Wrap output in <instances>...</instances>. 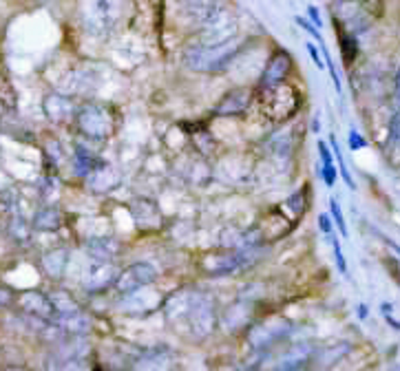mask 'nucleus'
<instances>
[{"mask_svg":"<svg viewBox=\"0 0 400 371\" xmlns=\"http://www.w3.org/2000/svg\"><path fill=\"white\" fill-rule=\"evenodd\" d=\"M122 0H86L84 29L91 35H107L120 20Z\"/></svg>","mask_w":400,"mask_h":371,"instance_id":"4","label":"nucleus"},{"mask_svg":"<svg viewBox=\"0 0 400 371\" xmlns=\"http://www.w3.org/2000/svg\"><path fill=\"white\" fill-rule=\"evenodd\" d=\"M241 51V45L228 42L224 47H201L192 45L184 51V65L197 73H217L226 69Z\"/></svg>","mask_w":400,"mask_h":371,"instance_id":"1","label":"nucleus"},{"mask_svg":"<svg viewBox=\"0 0 400 371\" xmlns=\"http://www.w3.org/2000/svg\"><path fill=\"white\" fill-rule=\"evenodd\" d=\"M312 356H314V349L309 347V345H305V342L292 345L290 352L281 358L277 367H279V369H301V367H305V363H307Z\"/></svg>","mask_w":400,"mask_h":371,"instance_id":"20","label":"nucleus"},{"mask_svg":"<svg viewBox=\"0 0 400 371\" xmlns=\"http://www.w3.org/2000/svg\"><path fill=\"white\" fill-rule=\"evenodd\" d=\"M292 71V58L286 51H279L270 62L266 65L263 73H261V80H259V91H268V88H275L277 84L286 82L288 73Z\"/></svg>","mask_w":400,"mask_h":371,"instance_id":"11","label":"nucleus"},{"mask_svg":"<svg viewBox=\"0 0 400 371\" xmlns=\"http://www.w3.org/2000/svg\"><path fill=\"white\" fill-rule=\"evenodd\" d=\"M305 49H307V54H309V58H312V62L318 67V69H325V60H323V54H321V49H316V45L314 42H305Z\"/></svg>","mask_w":400,"mask_h":371,"instance_id":"35","label":"nucleus"},{"mask_svg":"<svg viewBox=\"0 0 400 371\" xmlns=\"http://www.w3.org/2000/svg\"><path fill=\"white\" fill-rule=\"evenodd\" d=\"M18 307L24 312V314H31L36 318H43V321H54L56 318V307H54V301L51 297L43 292H22L20 297L16 299Z\"/></svg>","mask_w":400,"mask_h":371,"instance_id":"10","label":"nucleus"},{"mask_svg":"<svg viewBox=\"0 0 400 371\" xmlns=\"http://www.w3.org/2000/svg\"><path fill=\"white\" fill-rule=\"evenodd\" d=\"M62 226V214L58 208L47 206L33 216V228L38 230H58Z\"/></svg>","mask_w":400,"mask_h":371,"instance_id":"24","label":"nucleus"},{"mask_svg":"<svg viewBox=\"0 0 400 371\" xmlns=\"http://www.w3.org/2000/svg\"><path fill=\"white\" fill-rule=\"evenodd\" d=\"M199 297V292L195 290H179L175 292L173 297H169V301L164 303V316H166V321L177 325V323H182L184 318L188 316V312L192 310V305H195Z\"/></svg>","mask_w":400,"mask_h":371,"instance_id":"12","label":"nucleus"},{"mask_svg":"<svg viewBox=\"0 0 400 371\" xmlns=\"http://www.w3.org/2000/svg\"><path fill=\"white\" fill-rule=\"evenodd\" d=\"M337 27H339V42H341V54H343V60L345 62H352L356 58V38L352 35L350 29H343V24L337 20Z\"/></svg>","mask_w":400,"mask_h":371,"instance_id":"27","label":"nucleus"},{"mask_svg":"<svg viewBox=\"0 0 400 371\" xmlns=\"http://www.w3.org/2000/svg\"><path fill=\"white\" fill-rule=\"evenodd\" d=\"M77 129L89 139H107L118 129V118L109 104L89 102L77 111Z\"/></svg>","mask_w":400,"mask_h":371,"instance_id":"2","label":"nucleus"},{"mask_svg":"<svg viewBox=\"0 0 400 371\" xmlns=\"http://www.w3.org/2000/svg\"><path fill=\"white\" fill-rule=\"evenodd\" d=\"M9 235L14 237V241H20V243H24L29 239V235H31V226L22 219V214H11V219H9Z\"/></svg>","mask_w":400,"mask_h":371,"instance_id":"28","label":"nucleus"},{"mask_svg":"<svg viewBox=\"0 0 400 371\" xmlns=\"http://www.w3.org/2000/svg\"><path fill=\"white\" fill-rule=\"evenodd\" d=\"M330 239H332V248H334V259H337V265H339V272L343 274V276H350L347 274V263H345V254H343V248H341V241L337 239V237H332V235H328Z\"/></svg>","mask_w":400,"mask_h":371,"instance_id":"33","label":"nucleus"},{"mask_svg":"<svg viewBox=\"0 0 400 371\" xmlns=\"http://www.w3.org/2000/svg\"><path fill=\"white\" fill-rule=\"evenodd\" d=\"M56 325L62 329V331H69V334H75V336H82L89 331L91 327V321L82 314V312H75V314H67V316H56L54 318Z\"/></svg>","mask_w":400,"mask_h":371,"instance_id":"21","label":"nucleus"},{"mask_svg":"<svg viewBox=\"0 0 400 371\" xmlns=\"http://www.w3.org/2000/svg\"><path fill=\"white\" fill-rule=\"evenodd\" d=\"M120 276V270L111 261H95V265L89 267L84 274V290L89 292H102L109 285H115V281Z\"/></svg>","mask_w":400,"mask_h":371,"instance_id":"13","label":"nucleus"},{"mask_svg":"<svg viewBox=\"0 0 400 371\" xmlns=\"http://www.w3.org/2000/svg\"><path fill=\"white\" fill-rule=\"evenodd\" d=\"M237 33H239L237 16L232 14L226 5H222L208 20L201 24L197 45H201V47H224L228 42H235Z\"/></svg>","mask_w":400,"mask_h":371,"instance_id":"3","label":"nucleus"},{"mask_svg":"<svg viewBox=\"0 0 400 371\" xmlns=\"http://www.w3.org/2000/svg\"><path fill=\"white\" fill-rule=\"evenodd\" d=\"M222 5L224 0H184V16L201 27Z\"/></svg>","mask_w":400,"mask_h":371,"instance_id":"17","label":"nucleus"},{"mask_svg":"<svg viewBox=\"0 0 400 371\" xmlns=\"http://www.w3.org/2000/svg\"><path fill=\"white\" fill-rule=\"evenodd\" d=\"M318 155H321V164H334L330 142H318Z\"/></svg>","mask_w":400,"mask_h":371,"instance_id":"36","label":"nucleus"},{"mask_svg":"<svg viewBox=\"0 0 400 371\" xmlns=\"http://www.w3.org/2000/svg\"><path fill=\"white\" fill-rule=\"evenodd\" d=\"M157 281V270L151 265V263H133L128 265L126 270L120 272L118 281H115V290L120 294H133L137 290H144L151 283Z\"/></svg>","mask_w":400,"mask_h":371,"instance_id":"8","label":"nucleus"},{"mask_svg":"<svg viewBox=\"0 0 400 371\" xmlns=\"http://www.w3.org/2000/svg\"><path fill=\"white\" fill-rule=\"evenodd\" d=\"M347 345L345 342H341V345H337V349L334 347H325V349H321L318 354H314V358H318L321 363H325V365H330V363H337L341 356H345L347 354Z\"/></svg>","mask_w":400,"mask_h":371,"instance_id":"30","label":"nucleus"},{"mask_svg":"<svg viewBox=\"0 0 400 371\" xmlns=\"http://www.w3.org/2000/svg\"><path fill=\"white\" fill-rule=\"evenodd\" d=\"M263 93H266V100L261 97V104L268 113V118L275 122H286L301 106L299 91H296L294 86H290L288 82H281L275 88H268Z\"/></svg>","mask_w":400,"mask_h":371,"instance_id":"5","label":"nucleus"},{"mask_svg":"<svg viewBox=\"0 0 400 371\" xmlns=\"http://www.w3.org/2000/svg\"><path fill=\"white\" fill-rule=\"evenodd\" d=\"M11 303H14V294H11L7 287L0 285V307H9Z\"/></svg>","mask_w":400,"mask_h":371,"instance_id":"40","label":"nucleus"},{"mask_svg":"<svg viewBox=\"0 0 400 371\" xmlns=\"http://www.w3.org/2000/svg\"><path fill=\"white\" fill-rule=\"evenodd\" d=\"M188 329H190V336L195 340H203L206 336H210V331L217 325V312H215V303L199 294L192 310L188 312V316L184 318Z\"/></svg>","mask_w":400,"mask_h":371,"instance_id":"6","label":"nucleus"},{"mask_svg":"<svg viewBox=\"0 0 400 371\" xmlns=\"http://www.w3.org/2000/svg\"><path fill=\"white\" fill-rule=\"evenodd\" d=\"M266 146H268V150L272 152L275 157L283 159V157H288L290 152H292L294 137H292V133H290V131H281V133H277V135L270 137Z\"/></svg>","mask_w":400,"mask_h":371,"instance_id":"23","label":"nucleus"},{"mask_svg":"<svg viewBox=\"0 0 400 371\" xmlns=\"http://www.w3.org/2000/svg\"><path fill=\"white\" fill-rule=\"evenodd\" d=\"M318 228H321V232H325V235L334 232V223L330 219V214H318Z\"/></svg>","mask_w":400,"mask_h":371,"instance_id":"38","label":"nucleus"},{"mask_svg":"<svg viewBox=\"0 0 400 371\" xmlns=\"http://www.w3.org/2000/svg\"><path fill=\"white\" fill-rule=\"evenodd\" d=\"M84 250L89 252V257L93 261H111L115 254H118L120 246H118V241L111 237H95L84 243Z\"/></svg>","mask_w":400,"mask_h":371,"instance_id":"18","label":"nucleus"},{"mask_svg":"<svg viewBox=\"0 0 400 371\" xmlns=\"http://www.w3.org/2000/svg\"><path fill=\"white\" fill-rule=\"evenodd\" d=\"M43 106H45L47 118H49V120H54V122H64V120H69L71 115H73V104H71V100H69V97H64V95H58V93L47 95Z\"/></svg>","mask_w":400,"mask_h":371,"instance_id":"19","label":"nucleus"},{"mask_svg":"<svg viewBox=\"0 0 400 371\" xmlns=\"http://www.w3.org/2000/svg\"><path fill=\"white\" fill-rule=\"evenodd\" d=\"M367 146V142H365V139L363 137H360V133L358 131H350V148L352 150H360V148H365Z\"/></svg>","mask_w":400,"mask_h":371,"instance_id":"37","label":"nucleus"},{"mask_svg":"<svg viewBox=\"0 0 400 371\" xmlns=\"http://www.w3.org/2000/svg\"><path fill=\"white\" fill-rule=\"evenodd\" d=\"M294 22L299 24V27L303 29V31H307L309 35L314 38V40L318 42V45H323L325 40H323V35H321V29L318 27H314V22L309 20V18H303V16H294Z\"/></svg>","mask_w":400,"mask_h":371,"instance_id":"32","label":"nucleus"},{"mask_svg":"<svg viewBox=\"0 0 400 371\" xmlns=\"http://www.w3.org/2000/svg\"><path fill=\"white\" fill-rule=\"evenodd\" d=\"M67 263H69V252L64 250V248L51 250V252H47L45 257H43V267H45L47 276H54V278H58L64 272Z\"/></svg>","mask_w":400,"mask_h":371,"instance_id":"22","label":"nucleus"},{"mask_svg":"<svg viewBox=\"0 0 400 371\" xmlns=\"http://www.w3.org/2000/svg\"><path fill=\"white\" fill-rule=\"evenodd\" d=\"M321 177H323V182H325L328 188H334V184H337V177H339V166L321 164Z\"/></svg>","mask_w":400,"mask_h":371,"instance_id":"34","label":"nucleus"},{"mask_svg":"<svg viewBox=\"0 0 400 371\" xmlns=\"http://www.w3.org/2000/svg\"><path fill=\"white\" fill-rule=\"evenodd\" d=\"M49 297H51V301H54L56 316H67V314L82 312V310H80V305H77L75 299H71L67 292H51Z\"/></svg>","mask_w":400,"mask_h":371,"instance_id":"25","label":"nucleus"},{"mask_svg":"<svg viewBox=\"0 0 400 371\" xmlns=\"http://www.w3.org/2000/svg\"><path fill=\"white\" fill-rule=\"evenodd\" d=\"M330 214H332L334 223H337V228L341 230V235L347 237V223H345V216H343V210H341V203L334 197L330 199Z\"/></svg>","mask_w":400,"mask_h":371,"instance_id":"31","label":"nucleus"},{"mask_svg":"<svg viewBox=\"0 0 400 371\" xmlns=\"http://www.w3.org/2000/svg\"><path fill=\"white\" fill-rule=\"evenodd\" d=\"M307 18L312 20L318 29H323V18H321V11H318V7H314V5H309L307 7Z\"/></svg>","mask_w":400,"mask_h":371,"instance_id":"39","label":"nucleus"},{"mask_svg":"<svg viewBox=\"0 0 400 371\" xmlns=\"http://www.w3.org/2000/svg\"><path fill=\"white\" fill-rule=\"evenodd\" d=\"M387 243H390V246H392V248L400 254V246H398V243H394V241H390V239H387Z\"/></svg>","mask_w":400,"mask_h":371,"instance_id":"43","label":"nucleus"},{"mask_svg":"<svg viewBox=\"0 0 400 371\" xmlns=\"http://www.w3.org/2000/svg\"><path fill=\"white\" fill-rule=\"evenodd\" d=\"M358 316H360V318L367 316V307H365V305H358Z\"/></svg>","mask_w":400,"mask_h":371,"instance_id":"42","label":"nucleus"},{"mask_svg":"<svg viewBox=\"0 0 400 371\" xmlns=\"http://www.w3.org/2000/svg\"><path fill=\"white\" fill-rule=\"evenodd\" d=\"M248 305L246 303H237L232 305L224 316L226 329H237V327H246V318H248Z\"/></svg>","mask_w":400,"mask_h":371,"instance_id":"26","label":"nucleus"},{"mask_svg":"<svg viewBox=\"0 0 400 371\" xmlns=\"http://www.w3.org/2000/svg\"><path fill=\"white\" fill-rule=\"evenodd\" d=\"M312 133H321V118H318V115H314V120H312Z\"/></svg>","mask_w":400,"mask_h":371,"instance_id":"41","label":"nucleus"},{"mask_svg":"<svg viewBox=\"0 0 400 371\" xmlns=\"http://www.w3.org/2000/svg\"><path fill=\"white\" fill-rule=\"evenodd\" d=\"M252 95H254L252 88H246V86L232 88V91H228L222 97V102L217 104L215 115L217 118H235V115H241L243 111H248Z\"/></svg>","mask_w":400,"mask_h":371,"instance_id":"14","label":"nucleus"},{"mask_svg":"<svg viewBox=\"0 0 400 371\" xmlns=\"http://www.w3.org/2000/svg\"><path fill=\"white\" fill-rule=\"evenodd\" d=\"M292 331V325L281 316H272V318H266L263 323L250 327L248 331V342L252 345L254 349H266L270 345H275L277 340L286 338Z\"/></svg>","mask_w":400,"mask_h":371,"instance_id":"7","label":"nucleus"},{"mask_svg":"<svg viewBox=\"0 0 400 371\" xmlns=\"http://www.w3.org/2000/svg\"><path fill=\"white\" fill-rule=\"evenodd\" d=\"M201 270L210 276H226L235 274L241 267H246V252H219V254H206L199 261Z\"/></svg>","mask_w":400,"mask_h":371,"instance_id":"9","label":"nucleus"},{"mask_svg":"<svg viewBox=\"0 0 400 371\" xmlns=\"http://www.w3.org/2000/svg\"><path fill=\"white\" fill-rule=\"evenodd\" d=\"M86 182L98 193H109L120 184V173L113 166H95L93 171L86 173Z\"/></svg>","mask_w":400,"mask_h":371,"instance_id":"16","label":"nucleus"},{"mask_svg":"<svg viewBox=\"0 0 400 371\" xmlns=\"http://www.w3.org/2000/svg\"><path fill=\"white\" fill-rule=\"evenodd\" d=\"M0 104H3L5 109H9V111H14L16 104H18L16 88L7 80V75H3V73H0Z\"/></svg>","mask_w":400,"mask_h":371,"instance_id":"29","label":"nucleus"},{"mask_svg":"<svg viewBox=\"0 0 400 371\" xmlns=\"http://www.w3.org/2000/svg\"><path fill=\"white\" fill-rule=\"evenodd\" d=\"M131 212H133V219L139 228L144 230H155L162 226V212L157 210L153 201H146V199H139L131 206Z\"/></svg>","mask_w":400,"mask_h":371,"instance_id":"15","label":"nucleus"}]
</instances>
